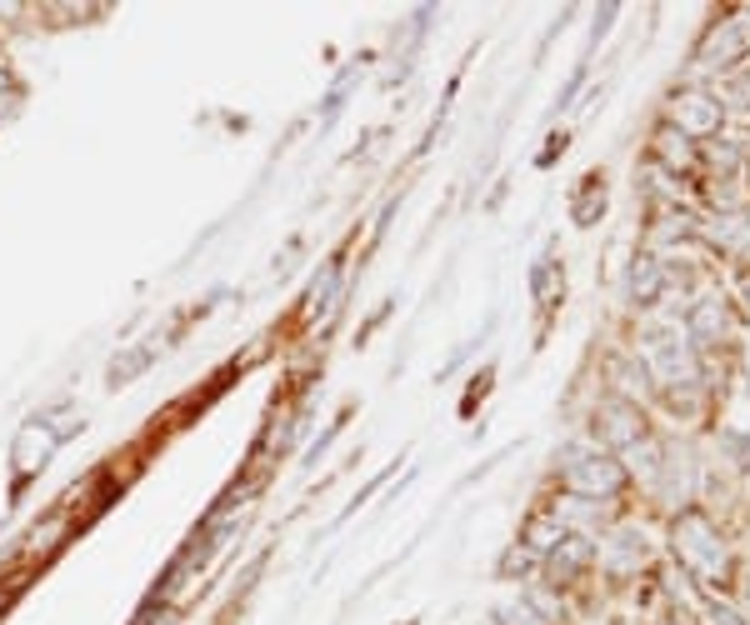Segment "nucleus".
Wrapping results in <instances>:
<instances>
[{
	"label": "nucleus",
	"instance_id": "2eb2a0df",
	"mask_svg": "<svg viewBox=\"0 0 750 625\" xmlns=\"http://www.w3.org/2000/svg\"><path fill=\"white\" fill-rule=\"evenodd\" d=\"M730 101H736L740 110H750V71H746V75H736V81H730Z\"/></svg>",
	"mask_w": 750,
	"mask_h": 625
},
{
	"label": "nucleus",
	"instance_id": "ddd939ff",
	"mask_svg": "<svg viewBox=\"0 0 750 625\" xmlns=\"http://www.w3.org/2000/svg\"><path fill=\"white\" fill-rule=\"evenodd\" d=\"M145 366H151V351H136V355H126V361H116V366H110V386H126V380Z\"/></svg>",
	"mask_w": 750,
	"mask_h": 625
},
{
	"label": "nucleus",
	"instance_id": "6e6552de",
	"mask_svg": "<svg viewBox=\"0 0 750 625\" xmlns=\"http://www.w3.org/2000/svg\"><path fill=\"white\" fill-rule=\"evenodd\" d=\"M660 291H666V271H660L656 256H635L631 266V300L635 306H656Z\"/></svg>",
	"mask_w": 750,
	"mask_h": 625
},
{
	"label": "nucleus",
	"instance_id": "0eeeda50",
	"mask_svg": "<svg viewBox=\"0 0 750 625\" xmlns=\"http://www.w3.org/2000/svg\"><path fill=\"white\" fill-rule=\"evenodd\" d=\"M590 555H596V551H590V541H586V535H561V545H555V551H551V580H555V586H565V580H575V576H581V570L590 566Z\"/></svg>",
	"mask_w": 750,
	"mask_h": 625
},
{
	"label": "nucleus",
	"instance_id": "a211bd4d",
	"mask_svg": "<svg viewBox=\"0 0 750 625\" xmlns=\"http://www.w3.org/2000/svg\"><path fill=\"white\" fill-rule=\"evenodd\" d=\"M740 291H746V300H750V271H740Z\"/></svg>",
	"mask_w": 750,
	"mask_h": 625
},
{
	"label": "nucleus",
	"instance_id": "9b49d317",
	"mask_svg": "<svg viewBox=\"0 0 750 625\" xmlns=\"http://www.w3.org/2000/svg\"><path fill=\"white\" fill-rule=\"evenodd\" d=\"M660 151H666L670 166H691L695 161L691 145H685V135H676V130H660Z\"/></svg>",
	"mask_w": 750,
	"mask_h": 625
},
{
	"label": "nucleus",
	"instance_id": "20e7f679",
	"mask_svg": "<svg viewBox=\"0 0 750 625\" xmlns=\"http://www.w3.org/2000/svg\"><path fill=\"white\" fill-rule=\"evenodd\" d=\"M596 431L606 446H635L645 436V415L631 401H621V396H606L596 411Z\"/></svg>",
	"mask_w": 750,
	"mask_h": 625
},
{
	"label": "nucleus",
	"instance_id": "4468645a",
	"mask_svg": "<svg viewBox=\"0 0 750 625\" xmlns=\"http://www.w3.org/2000/svg\"><path fill=\"white\" fill-rule=\"evenodd\" d=\"M530 561H536V551H530V545H516V551L501 561V576H516V570H526Z\"/></svg>",
	"mask_w": 750,
	"mask_h": 625
},
{
	"label": "nucleus",
	"instance_id": "9d476101",
	"mask_svg": "<svg viewBox=\"0 0 750 625\" xmlns=\"http://www.w3.org/2000/svg\"><path fill=\"white\" fill-rule=\"evenodd\" d=\"M600 211H606V180L586 176V186H581V201H575V225H596Z\"/></svg>",
	"mask_w": 750,
	"mask_h": 625
},
{
	"label": "nucleus",
	"instance_id": "1a4fd4ad",
	"mask_svg": "<svg viewBox=\"0 0 750 625\" xmlns=\"http://www.w3.org/2000/svg\"><path fill=\"white\" fill-rule=\"evenodd\" d=\"M720 331H726V306H720V295H711V300H701L691 310V335L695 341H715Z\"/></svg>",
	"mask_w": 750,
	"mask_h": 625
},
{
	"label": "nucleus",
	"instance_id": "f257e3e1",
	"mask_svg": "<svg viewBox=\"0 0 750 625\" xmlns=\"http://www.w3.org/2000/svg\"><path fill=\"white\" fill-rule=\"evenodd\" d=\"M676 555L685 561V570H695V576H720V566H726V551H720V541H715L711 520L701 516V510H685V516L676 520Z\"/></svg>",
	"mask_w": 750,
	"mask_h": 625
},
{
	"label": "nucleus",
	"instance_id": "423d86ee",
	"mask_svg": "<svg viewBox=\"0 0 750 625\" xmlns=\"http://www.w3.org/2000/svg\"><path fill=\"white\" fill-rule=\"evenodd\" d=\"M740 56H746V31H740V21H720L701 46V66H730V60H740Z\"/></svg>",
	"mask_w": 750,
	"mask_h": 625
},
{
	"label": "nucleus",
	"instance_id": "f03ea898",
	"mask_svg": "<svg viewBox=\"0 0 750 625\" xmlns=\"http://www.w3.org/2000/svg\"><path fill=\"white\" fill-rule=\"evenodd\" d=\"M565 485H571L575 496L600 500V496H616V491H621L625 471L606 456H581V450H571V456H565Z\"/></svg>",
	"mask_w": 750,
	"mask_h": 625
},
{
	"label": "nucleus",
	"instance_id": "dca6fc26",
	"mask_svg": "<svg viewBox=\"0 0 750 625\" xmlns=\"http://www.w3.org/2000/svg\"><path fill=\"white\" fill-rule=\"evenodd\" d=\"M711 621H715V625H746L736 611H730V605H711Z\"/></svg>",
	"mask_w": 750,
	"mask_h": 625
},
{
	"label": "nucleus",
	"instance_id": "7ed1b4c3",
	"mask_svg": "<svg viewBox=\"0 0 750 625\" xmlns=\"http://www.w3.org/2000/svg\"><path fill=\"white\" fill-rule=\"evenodd\" d=\"M670 116H676L685 141H705V135L720 130V101H711L701 91H676L670 95Z\"/></svg>",
	"mask_w": 750,
	"mask_h": 625
},
{
	"label": "nucleus",
	"instance_id": "39448f33",
	"mask_svg": "<svg viewBox=\"0 0 750 625\" xmlns=\"http://www.w3.org/2000/svg\"><path fill=\"white\" fill-rule=\"evenodd\" d=\"M651 361H656V370H660V380H685L691 386L695 380V361H691V351H685V341H676V335H666V331H656L651 335Z\"/></svg>",
	"mask_w": 750,
	"mask_h": 625
},
{
	"label": "nucleus",
	"instance_id": "f3484780",
	"mask_svg": "<svg viewBox=\"0 0 750 625\" xmlns=\"http://www.w3.org/2000/svg\"><path fill=\"white\" fill-rule=\"evenodd\" d=\"M505 625H530V611H526V605H505Z\"/></svg>",
	"mask_w": 750,
	"mask_h": 625
},
{
	"label": "nucleus",
	"instance_id": "f8f14e48",
	"mask_svg": "<svg viewBox=\"0 0 750 625\" xmlns=\"http://www.w3.org/2000/svg\"><path fill=\"white\" fill-rule=\"evenodd\" d=\"M336 281H340V271H336V266H326V275H320V281L310 285V306H316V310H330V306H336V300H330V295H336Z\"/></svg>",
	"mask_w": 750,
	"mask_h": 625
}]
</instances>
